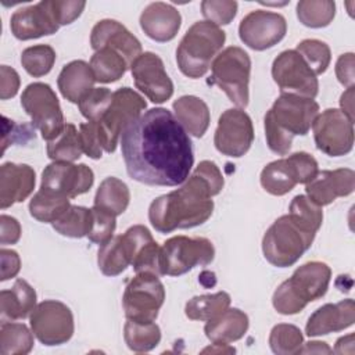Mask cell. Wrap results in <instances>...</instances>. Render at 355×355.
<instances>
[{
	"label": "cell",
	"mask_w": 355,
	"mask_h": 355,
	"mask_svg": "<svg viewBox=\"0 0 355 355\" xmlns=\"http://www.w3.org/2000/svg\"><path fill=\"white\" fill-rule=\"evenodd\" d=\"M128 175L148 186H178L194 164L186 129L166 108H151L130 122L121 135Z\"/></svg>",
	"instance_id": "1"
},
{
	"label": "cell",
	"mask_w": 355,
	"mask_h": 355,
	"mask_svg": "<svg viewBox=\"0 0 355 355\" xmlns=\"http://www.w3.org/2000/svg\"><path fill=\"white\" fill-rule=\"evenodd\" d=\"M214 196L209 183L201 175L193 172L180 189L159 196L150 204V223L164 234L176 229L200 226L214 212Z\"/></svg>",
	"instance_id": "2"
},
{
	"label": "cell",
	"mask_w": 355,
	"mask_h": 355,
	"mask_svg": "<svg viewBox=\"0 0 355 355\" xmlns=\"http://www.w3.org/2000/svg\"><path fill=\"white\" fill-rule=\"evenodd\" d=\"M318 115L319 104L313 98L282 93L263 118L268 147L279 155H286L294 136H305Z\"/></svg>",
	"instance_id": "3"
},
{
	"label": "cell",
	"mask_w": 355,
	"mask_h": 355,
	"mask_svg": "<svg viewBox=\"0 0 355 355\" xmlns=\"http://www.w3.org/2000/svg\"><path fill=\"white\" fill-rule=\"evenodd\" d=\"M331 279V269L320 261H311L294 270L273 293V308L282 315L301 312L308 302L322 298Z\"/></svg>",
	"instance_id": "4"
},
{
	"label": "cell",
	"mask_w": 355,
	"mask_h": 355,
	"mask_svg": "<svg viewBox=\"0 0 355 355\" xmlns=\"http://www.w3.org/2000/svg\"><path fill=\"white\" fill-rule=\"evenodd\" d=\"M225 40L226 33L218 25L209 21L194 22L176 49V62L180 72L191 79L204 76Z\"/></svg>",
	"instance_id": "5"
},
{
	"label": "cell",
	"mask_w": 355,
	"mask_h": 355,
	"mask_svg": "<svg viewBox=\"0 0 355 355\" xmlns=\"http://www.w3.org/2000/svg\"><path fill=\"white\" fill-rule=\"evenodd\" d=\"M315 236L302 230L291 218L283 215L277 218L262 239V252L265 259L277 268L294 265L313 243Z\"/></svg>",
	"instance_id": "6"
},
{
	"label": "cell",
	"mask_w": 355,
	"mask_h": 355,
	"mask_svg": "<svg viewBox=\"0 0 355 355\" xmlns=\"http://www.w3.org/2000/svg\"><path fill=\"white\" fill-rule=\"evenodd\" d=\"M211 72L214 83L233 104L240 108L248 105L251 58L241 47L230 46L220 51L211 64Z\"/></svg>",
	"instance_id": "7"
},
{
	"label": "cell",
	"mask_w": 355,
	"mask_h": 355,
	"mask_svg": "<svg viewBox=\"0 0 355 355\" xmlns=\"http://www.w3.org/2000/svg\"><path fill=\"white\" fill-rule=\"evenodd\" d=\"M147 104L144 98L130 87H121L112 93V101L104 115L94 122L101 148L114 153L122 130L141 115Z\"/></svg>",
	"instance_id": "8"
},
{
	"label": "cell",
	"mask_w": 355,
	"mask_h": 355,
	"mask_svg": "<svg viewBox=\"0 0 355 355\" xmlns=\"http://www.w3.org/2000/svg\"><path fill=\"white\" fill-rule=\"evenodd\" d=\"M215 248L205 237L173 236L159 250L161 276H180L196 266H205L214 261Z\"/></svg>",
	"instance_id": "9"
},
{
	"label": "cell",
	"mask_w": 355,
	"mask_h": 355,
	"mask_svg": "<svg viewBox=\"0 0 355 355\" xmlns=\"http://www.w3.org/2000/svg\"><path fill=\"white\" fill-rule=\"evenodd\" d=\"M21 105L31 116L32 125L37 128L42 137L53 140L57 137L65 123L57 94L50 85L43 82L29 83L21 96Z\"/></svg>",
	"instance_id": "10"
},
{
	"label": "cell",
	"mask_w": 355,
	"mask_h": 355,
	"mask_svg": "<svg viewBox=\"0 0 355 355\" xmlns=\"http://www.w3.org/2000/svg\"><path fill=\"white\" fill-rule=\"evenodd\" d=\"M164 301L165 288L158 276L150 272H140L126 284L122 306L126 319L154 322Z\"/></svg>",
	"instance_id": "11"
},
{
	"label": "cell",
	"mask_w": 355,
	"mask_h": 355,
	"mask_svg": "<svg viewBox=\"0 0 355 355\" xmlns=\"http://www.w3.org/2000/svg\"><path fill=\"white\" fill-rule=\"evenodd\" d=\"M31 329L43 345H61L73 334V315L61 301L46 300L29 315Z\"/></svg>",
	"instance_id": "12"
},
{
	"label": "cell",
	"mask_w": 355,
	"mask_h": 355,
	"mask_svg": "<svg viewBox=\"0 0 355 355\" xmlns=\"http://www.w3.org/2000/svg\"><path fill=\"white\" fill-rule=\"evenodd\" d=\"M272 76L282 93L306 98H315L319 93L316 75L295 50H284L273 60Z\"/></svg>",
	"instance_id": "13"
},
{
	"label": "cell",
	"mask_w": 355,
	"mask_h": 355,
	"mask_svg": "<svg viewBox=\"0 0 355 355\" xmlns=\"http://www.w3.org/2000/svg\"><path fill=\"white\" fill-rule=\"evenodd\" d=\"M318 150L329 157H341L354 147V122L337 108H327L312 123Z\"/></svg>",
	"instance_id": "14"
},
{
	"label": "cell",
	"mask_w": 355,
	"mask_h": 355,
	"mask_svg": "<svg viewBox=\"0 0 355 355\" xmlns=\"http://www.w3.org/2000/svg\"><path fill=\"white\" fill-rule=\"evenodd\" d=\"M252 140V121L245 111L229 108L222 112L214 136V144L220 154L240 158L250 150Z\"/></svg>",
	"instance_id": "15"
},
{
	"label": "cell",
	"mask_w": 355,
	"mask_h": 355,
	"mask_svg": "<svg viewBox=\"0 0 355 355\" xmlns=\"http://www.w3.org/2000/svg\"><path fill=\"white\" fill-rule=\"evenodd\" d=\"M287 32L286 18L273 11L254 10L239 25L240 40L252 50L262 51L277 44Z\"/></svg>",
	"instance_id": "16"
},
{
	"label": "cell",
	"mask_w": 355,
	"mask_h": 355,
	"mask_svg": "<svg viewBox=\"0 0 355 355\" xmlns=\"http://www.w3.org/2000/svg\"><path fill=\"white\" fill-rule=\"evenodd\" d=\"M94 173L86 164H72L64 161H53L42 172L40 189L75 198L93 186Z\"/></svg>",
	"instance_id": "17"
},
{
	"label": "cell",
	"mask_w": 355,
	"mask_h": 355,
	"mask_svg": "<svg viewBox=\"0 0 355 355\" xmlns=\"http://www.w3.org/2000/svg\"><path fill=\"white\" fill-rule=\"evenodd\" d=\"M136 87L153 103L161 104L173 94V83L168 76L159 55L151 51L141 53L130 65Z\"/></svg>",
	"instance_id": "18"
},
{
	"label": "cell",
	"mask_w": 355,
	"mask_h": 355,
	"mask_svg": "<svg viewBox=\"0 0 355 355\" xmlns=\"http://www.w3.org/2000/svg\"><path fill=\"white\" fill-rule=\"evenodd\" d=\"M10 28L19 40H31L55 33L60 24L53 10V0H43L17 10L11 15Z\"/></svg>",
	"instance_id": "19"
},
{
	"label": "cell",
	"mask_w": 355,
	"mask_h": 355,
	"mask_svg": "<svg viewBox=\"0 0 355 355\" xmlns=\"http://www.w3.org/2000/svg\"><path fill=\"white\" fill-rule=\"evenodd\" d=\"M90 44L94 51L108 47L119 53L130 67L141 54L139 39L115 19L98 21L90 33Z\"/></svg>",
	"instance_id": "20"
},
{
	"label": "cell",
	"mask_w": 355,
	"mask_h": 355,
	"mask_svg": "<svg viewBox=\"0 0 355 355\" xmlns=\"http://www.w3.org/2000/svg\"><path fill=\"white\" fill-rule=\"evenodd\" d=\"M355 189V173L352 169L340 168L322 171L305 184L306 197L316 205L331 204L338 197L349 196Z\"/></svg>",
	"instance_id": "21"
},
{
	"label": "cell",
	"mask_w": 355,
	"mask_h": 355,
	"mask_svg": "<svg viewBox=\"0 0 355 355\" xmlns=\"http://www.w3.org/2000/svg\"><path fill=\"white\" fill-rule=\"evenodd\" d=\"M126 241L130 265L136 273L150 272L161 276L159 272V250L161 247L153 239L150 230L143 225L130 226L123 234Z\"/></svg>",
	"instance_id": "22"
},
{
	"label": "cell",
	"mask_w": 355,
	"mask_h": 355,
	"mask_svg": "<svg viewBox=\"0 0 355 355\" xmlns=\"http://www.w3.org/2000/svg\"><path fill=\"white\" fill-rule=\"evenodd\" d=\"M354 322V300L347 298L337 304H324L309 316L305 326V334L308 337L326 336L333 331H341L352 326Z\"/></svg>",
	"instance_id": "23"
},
{
	"label": "cell",
	"mask_w": 355,
	"mask_h": 355,
	"mask_svg": "<svg viewBox=\"0 0 355 355\" xmlns=\"http://www.w3.org/2000/svg\"><path fill=\"white\" fill-rule=\"evenodd\" d=\"M35 171L26 164L4 162L0 166V208L22 202L35 189Z\"/></svg>",
	"instance_id": "24"
},
{
	"label": "cell",
	"mask_w": 355,
	"mask_h": 355,
	"mask_svg": "<svg viewBox=\"0 0 355 355\" xmlns=\"http://www.w3.org/2000/svg\"><path fill=\"white\" fill-rule=\"evenodd\" d=\"M182 25L180 12L169 3H150L140 15L143 32L153 40L164 43L172 40Z\"/></svg>",
	"instance_id": "25"
},
{
	"label": "cell",
	"mask_w": 355,
	"mask_h": 355,
	"mask_svg": "<svg viewBox=\"0 0 355 355\" xmlns=\"http://www.w3.org/2000/svg\"><path fill=\"white\" fill-rule=\"evenodd\" d=\"M36 308V291L24 279H17L11 288L0 291L1 322L25 319Z\"/></svg>",
	"instance_id": "26"
},
{
	"label": "cell",
	"mask_w": 355,
	"mask_h": 355,
	"mask_svg": "<svg viewBox=\"0 0 355 355\" xmlns=\"http://www.w3.org/2000/svg\"><path fill=\"white\" fill-rule=\"evenodd\" d=\"M94 82L96 79L90 65L82 60H75L64 65L57 79L62 97L75 104H79V101L93 89Z\"/></svg>",
	"instance_id": "27"
},
{
	"label": "cell",
	"mask_w": 355,
	"mask_h": 355,
	"mask_svg": "<svg viewBox=\"0 0 355 355\" xmlns=\"http://www.w3.org/2000/svg\"><path fill=\"white\" fill-rule=\"evenodd\" d=\"M248 316L239 308H227L220 315L207 320L204 333L212 343L230 344L243 338L248 330Z\"/></svg>",
	"instance_id": "28"
},
{
	"label": "cell",
	"mask_w": 355,
	"mask_h": 355,
	"mask_svg": "<svg viewBox=\"0 0 355 355\" xmlns=\"http://www.w3.org/2000/svg\"><path fill=\"white\" fill-rule=\"evenodd\" d=\"M175 118L194 137H202L211 121L209 108L204 100L197 96H182L172 104Z\"/></svg>",
	"instance_id": "29"
},
{
	"label": "cell",
	"mask_w": 355,
	"mask_h": 355,
	"mask_svg": "<svg viewBox=\"0 0 355 355\" xmlns=\"http://www.w3.org/2000/svg\"><path fill=\"white\" fill-rule=\"evenodd\" d=\"M298 184V178L288 158L269 162L261 172V186L272 196H284Z\"/></svg>",
	"instance_id": "30"
},
{
	"label": "cell",
	"mask_w": 355,
	"mask_h": 355,
	"mask_svg": "<svg viewBox=\"0 0 355 355\" xmlns=\"http://www.w3.org/2000/svg\"><path fill=\"white\" fill-rule=\"evenodd\" d=\"M130 201V191L125 182L118 178L108 176L105 178L94 196V205L103 211L118 216L123 214Z\"/></svg>",
	"instance_id": "31"
},
{
	"label": "cell",
	"mask_w": 355,
	"mask_h": 355,
	"mask_svg": "<svg viewBox=\"0 0 355 355\" xmlns=\"http://www.w3.org/2000/svg\"><path fill=\"white\" fill-rule=\"evenodd\" d=\"M97 265L103 275L118 276L130 265V255L122 234L111 237L100 245L97 252Z\"/></svg>",
	"instance_id": "32"
},
{
	"label": "cell",
	"mask_w": 355,
	"mask_h": 355,
	"mask_svg": "<svg viewBox=\"0 0 355 355\" xmlns=\"http://www.w3.org/2000/svg\"><path fill=\"white\" fill-rule=\"evenodd\" d=\"M89 65L96 82L100 83H112L119 80L129 67L119 53L108 47L94 51Z\"/></svg>",
	"instance_id": "33"
},
{
	"label": "cell",
	"mask_w": 355,
	"mask_h": 355,
	"mask_svg": "<svg viewBox=\"0 0 355 355\" xmlns=\"http://www.w3.org/2000/svg\"><path fill=\"white\" fill-rule=\"evenodd\" d=\"M123 338L130 351L148 352L159 344L161 330L154 322H137L128 319L123 326Z\"/></svg>",
	"instance_id": "34"
},
{
	"label": "cell",
	"mask_w": 355,
	"mask_h": 355,
	"mask_svg": "<svg viewBox=\"0 0 355 355\" xmlns=\"http://www.w3.org/2000/svg\"><path fill=\"white\" fill-rule=\"evenodd\" d=\"M230 295L226 291L196 295L186 302L184 313L191 320H211L220 315L230 305Z\"/></svg>",
	"instance_id": "35"
},
{
	"label": "cell",
	"mask_w": 355,
	"mask_h": 355,
	"mask_svg": "<svg viewBox=\"0 0 355 355\" xmlns=\"http://www.w3.org/2000/svg\"><path fill=\"white\" fill-rule=\"evenodd\" d=\"M80 135L73 123H65L62 132L49 141L47 157L53 161L73 162L82 157Z\"/></svg>",
	"instance_id": "36"
},
{
	"label": "cell",
	"mask_w": 355,
	"mask_h": 355,
	"mask_svg": "<svg viewBox=\"0 0 355 355\" xmlns=\"http://www.w3.org/2000/svg\"><path fill=\"white\" fill-rule=\"evenodd\" d=\"M71 207L69 198L46 190H39L29 202L31 215L43 223H53Z\"/></svg>",
	"instance_id": "37"
},
{
	"label": "cell",
	"mask_w": 355,
	"mask_h": 355,
	"mask_svg": "<svg viewBox=\"0 0 355 355\" xmlns=\"http://www.w3.org/2000/svg\"><path fill=\"white\" fill-rule=\"evenodd\" d=\"M33 348V331L24 323L1 322L0 352L1 355H25Z\"/></svg>",
	"instance_id": "38"
},
{
	"label": "cell",
	"mask_w": 355,
	"mask_h": 355,
	"mask_svg": "<svg viewBox=\"0 0 355 355\" xmlns=\"http://www.w3.org/2000/svg\"><path fill=\"white\" fill-rule=\"evenodd\" d=\"M93 223L92 208L71 205L65 214L53 222V229L65 237L80 239L87 237Z\"/></svg>",
	"instance_id": "39"
},
{
	"label": "cell",
	"mask_w": 355,
	"mask_h": 355,
	"mask_svg": "<svg viewBox=\"0 0 355 355\" xmlns=\"http://www.w3.org/2000/svg\"><path fill=\"white\" fill-rule=\"evenodd\" d=\"M288 216L306 233L316 236L323 222L322 207L313 204L306 196L298 194L290 202Z\"/></svg>",
	"instance_id": "40"
},
{
	"label": "cell",
	"mask_w": 355,
	"mask_h": 355,
	"mask_svg": "<svg viewBox=\"0 0 355 355\" xmlns=\"http://www.w3.org/2000/svg\"><path fill=\"white\" fill-rule=\"evenodd\" d=\"M336 15V3L331 0H301L297 3V18L308 28H324Z\"/></svg>",
	"instance_id": "41"
},
{
	"label": "cell",
	"mask_w": 355,
	"mask_h": 355,
	"mask_svg": "<svg viewBox=\"0 0 355 355\" xmlns=\"http://www.w3.org/2000/svg\"><path fill=\"white\" fill-rule=\"evenodd\" d=\"M304 344L302 331L290 323H279L272 327L269 334V347L277 355L300 354Z\"/></svg>",
	"instance_id": "42"
},
{
	"label": "cell",
	"mask_w": 355,
	"mask_h": 355,
	"mask_svg": "<svg viewBox=\"0 0 355 355\" xmlns=\"http://www.w3.org/2000/svg\"><path fill=\"white\" fill-rule=\"evenodd\" d=\"M55 51L49 44H36L25 49L21 54L24 69L33 78L47 75L55 61Z\"/></svg>",
	"instance_id": "43"
},
{
	"label": "cell",
	"mask_w": 355,
	"mask_h": 355,
	"mask_svg": "<svg viewBox=\"0 0 355 355\" xmlns=\"http://www.w3.org/2000/svg\"><path fill=\"white\" fill-rule=\"evenodd\" d=\"M295 51L304 58L312 72L318 76L323 73L331 61L330 47L318 39H305L297 44Z\"/></svg>",
	"instance_id": "44"
},
{
	"label": "cell",
	"mask_w": 355,
	"mask_h": 355,
	"mask_svg": "<svg viewBox=\"0 0 355 355\" xmlns=\"http://www.w3.org/2000/svg\"><path fill=\"white\" fill-rule=\"evenodd\" d=\"M112 93L107 87H93L78 104L80 114L89 122H97L108 110L112 101Z\"/></svg>",
	"instance_id": "45"
},
{
	"label": "cell",
	"mask_w": 355,
	"mask_h": 355,
	"mask_svg": "<svg viewBox=\"0 0 355 355\" xmlns=\"http://www.w3.org/2000/svg\"><path fill=\"white\" fill-rule=\"evenodd\" d=\"M237 1L233 0H204L201 12L204 18L215 25H227L237 14Z\"/></svg>",
	"instance_id": "46"
},
{
	"label": "cell",
	"mask_w": 355,
	"mask_h": 355,
	"mask_svg": "<svg viewBox=\"0 0 355 355\" xmlns=\"http://www.w3.org/2000/svg\"><path fill=\"white\" fill-rule=\"evenodd\" d=\"M92 214H93V223L87 234V239L94 244L103 245L112 237L115 232V227H116L115 216L97 207L92 208Z\"/></svg>",
	"instance_id": "47"
},
{
	"label": "cell",
	"mask_w": 355,
	"mask_h": 355,
	"mask_svg": "<svg viewBox=\"0 0 355 355\" xmlns=\"http://www.w3.org/2000/svg\"><path fill=\"white\" fill-rule=\"evenodd\" d=\"M291 165L294 166V171L298 178V183L306 184L311 182L316 173L319 172L318 169V161L308 153L305 151H298L287 157Z\"/></svg>",
	"instance_id": "48"
},
{
	"label": "cell",
	"mask_w": 355,
	"mask_h": 355,
	"mask_svg": "<svg viewBox=\"0 0 355 355\" xmlns=\"http://www.w3.org/2000/svg\"><path fill=\"white\" fill-rule=\"evenodd\" d=\"M86 3L78 0H53V10L57 21L61 25L72 24L78 17H80L85 10Z\"/></svg>",
	"instance_id": "49"
},
{
	"label": "cell",
	"mask_w": 355,
	"mask_h": 355,
	"mask_svg": "<svg viewBox=\"0 0 355 355\" xmlns=\"http://www.w3.org/2000/svg\"><path fill=\"white\" fill-rule=\"evenodd\" d=\"M79 135H80V140H82V147H83V153L93 158V159H98L103 155V148L100 146L98 141V136H97V128L94 122H87V123H80L79 125Z\"/></svg>",
	"instance_id": "50"
},
{
	"label": "cell",
	"mask_w": 355,
	"mask_h": 355,
	"mask_svg": "<svg viewBox=\"0 0 355 355\" xmlns=\"http://www.w3.org/2000/svg\"><path fill=\"white\" fill-rule=\"evenodd\" d=\"M194 172H197L198 175H201V176L211 184V187H212L215 196L222 191L225 180H223V176H222L220 169L216 166L215 162L208 161V159H204V161H201V162L197 165V168L194 169Z\"/></svg>",
	"instance_id": "51"
},
{
	"label": "cell",
	"mask_w": 355,
	"mask_h": 355,
	"mask_svg": "<svg viewBox=\"0 0 355 355\" xmlns=\"http://www.w3.org/2000/svg\"><path fill=\"white\" fill-rule=\"evenodd\" d=\"M0 75V98L7 100L14 97L19 89V75L8 65H1Z\"/></svg>",
	"instance_id": "52"
},
{
	"label": "cell",
	"mask_w": 355,
	"mask_h": 355,
	"mask_svg": "<svg viewBox=\"0 0 355 355\" xmlns=\"http://www.w3.org/2000/svg\"><path fill=\"white\" fill-rule=\"evenodd\" d=\"M336 76L338 82L348 87H354L355 72H354V53L341 54L336 62Z\"/></svg>",
	"instance_id": "53"
},
{
	"label": "cell",
	"mask_w": 355,
	"mask_h": 355,
	"mask_svg": "<svg viewBox=\"0 0 355 355\" xmlns=\"http://www.w3.org/2000/svg\"><path fill=\"white\" fill-rule=\"evenodd\" d=\"M0 259H1V282H6L11 277H15L21 269V258L17 251L14 250H0Z\"/></svg>",
	"instance_id": "54"
},
{
	"label": "cell",
	"mask_w": 355,
	"mask_h": 355,
	"mask_svg": "<svg viewBox=\"0 0 355 355\" xmlns=\"http://www.w3.org/2000/svg\"><path fill=\"white\" fill-rule=\"evenodd\" d=\"M0 226H1L0 243L3 245L18 243V240L21 237V225L15 218L8 216V215H1Z\"/></svg>",
	"instance_id": "55"
},
{
	"label": "cell",
	"mask_w": 355,
	"mask_h": 355,
	"mask_svg": "<svg viewBox=\"0 0 355 355\" xmlns=\"http://www.w3.org/2000/svg\"><path fill=\"white\" fill-rule=\"evenodd\" d=\"M341 112L345 114L354 122V87H348L340 98Z\"/></svg>",
	"instance_id": "56"
},
{
	"label": "cell",
	"mask_w": 355,
	"mask_h": 355,
	"mask_svg": "<svg viewBox=\"0 0 355 355\" xmlns=\"http://www.w3.org/2000/svg\"><path fill=\"white\" fill-rule=\"evenodd\" d=\"M333 349L323 341H309L302 344L300 354H331Z\"/></svg>",
	"instance_id": "57"
},
{
	"label": "cell",
	"mask_w": 355,
	"mask_h": 355,
	"mask_svg": "<svg viewBox=\"0 0 355 355\" xmlns=\"http://www.w3.org/2000/svg\"><path fill=\"white\" fill-rule=\"evenodd\" d=\"M345 347H348L351 351H354V334L352 333L337 340L334 352L336 354H345Z\"/></svg>",
	"instance_id": "58"
},
{
	"label": "cell",
	"mask_w": 355,
	"mask_h": 355,
	"mask_svg": "<svg viewBox=\"0 0 355 355\" xmlns=\"http://www.w3.org/2000/svg\"><path fill=\"white\" fill-rule=\"evenodd\" d=\"M236 349L233 347H229V344H220V343H214L211 347L204 348L202 352H216V354H232Z\"/></svg>",
	"instance_id": "59"
}]
</instances>
